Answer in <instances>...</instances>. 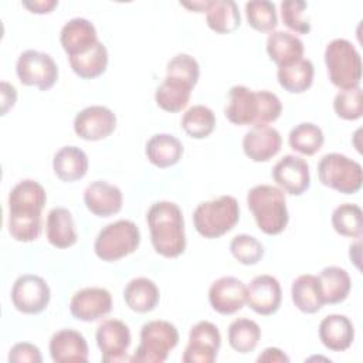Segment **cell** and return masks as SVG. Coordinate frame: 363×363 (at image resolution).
<instances>
[{"instance_id":"cell-1","label":"cell","mask_w":363,"mask_h":363,"mask_svg":"<svg viewBox=\"0 0 363 363\" xmlns=\"http://www.w3.org/2000/svg\"><path fill=\"white\" fill-rule=\"evenodd\" d=\"M281 113L282 104L271 91H252L245 85H234L228 91L224 115L233 125H268L275 122Z\"/></svg>"},{"instance_id":"cell-2","label":"cell","mask_w":363,"mask_h":363,"mask_svg":"<svg viewBox=\"0 0 363 363\" xmlns=\"http://www.w3.org/2000/svg\"><path fill=\"white\" fill-rule=\"evenodd\" d=\"M150 241L155 251L164 258H177L186 250L184 218L173 201H156L146 214Z\"/></svg>"},{"instance_id":"cell-3","label":"cell","mask_w":363,"mask_h":363,"mask_svg":"<svg viewBox=\"0 0 363 363\" xmlns=\"http://www.w3.org/2000/svg\"><path fill=\"white\" fill-rule=\"evenodd\" d=\"M247 206L258 228L267 235L282 233L289 221L285 193L271 184H258L247 193Z\"/></svg>"},{"instance_id":"cell-4","label":"cell","mask_w":363,"mask_h":363,"mask_svg":"<svg viewBox=\"0 0 363 363\" xmlns=\"http://www.w3.org/2000/svg\"><path fill=\"white\" fill-rule=\"evenodd\" d=\"M240 220V206L235 197L224 194L200 203L193 213L196 231L208 240L231 231Z\"/></svg>"},{"instance_id":"cell-5","label":"cell","mask_w":363,"mask_h":363,"mask_svg":"<svg viewBox=\"0 0 363 363\" xmlns=\"http://www.w3.org/2000/svg\"><path fill=\"white\" fill-rule=\"evenodd\" d=\"M325 65L329 81L339 89L359 86L362 58L356 47L346 38H335L325 48Z\"/></svg>"},{"instance_id":"cell-6","label":"cell","mask_w":363,"mask_h":363,"mask_svg":"<svg viewBox=\"0 0 363 363\" xmlns=\"http://www.w3.org/2000/svg\"><path fill=\"white\" fill-rule=\"evenodd\" d=\"M140 244V230L130 220L106 224L94 242L95 255L105 262H115L135 252Z\"/></svg>"},{"instance_id":"cell-7","label":"cell","mask_w":363,"mask_h":363,"mask_svg":"<svg viewBox=\"0 0 363 363\" xmlns=\"http://www.w3.org/2000/svg\"><path fill=\"white\" fill-rule=\"evenodd\" d=\"M179 343L176 326L167 320H149L140 329V342L132 362L162 363Z\"/></svg>"},{"instance_id":"cell-8","label":"cell","mask_w":363,"mask_h":363,"mask_svg":"<svg viewBox=\"0 0 363 363\" xmlns=\"http://www.w3.org/2000/svg\"><path fill=\"white\" fill-rule=\"evenodd\" d=\"M319 182L342 194H354L362 189L363 170L360 163L342 155L326 153L318 163Z\"/></svg>"},{"instance_id":"cell-9","label":"cell","mask_w":363,"mask_h":363,"mask_svg":"<svg viewBox=\"0 0 363 363\" xmlns=\"http://www.w3.org/2000/svg\"><path fill=\"white\" fill-rule=\"evenodd\" d=\"M16 74L23 85L48 91L58 79V67L50 54L26 50L17 58Z\"/></svg>"},{"instance_id":"cell-10","label":"cell","mask_w":363,"mask_h":363,"mask_svg":"<svg viewBox=\"0 0 363 363\" xmlns=\"http://www.w3.org/2000/svg\"><path fill=\"white\" fill-rule=\"evenodd\" d=\"M51 289L44 278L34 274L20 275L11 288L13 306L26 315H38L47 309Z\"/></svg>"},{"instance_id":"cell-11","label":"cell","mask_w":363,"mask_h":363,"mask_svg":"<svg viewBox=\"0 0 363 363\" xmlns=\"http://www.w3.org/2000/svg\"><path fill=\"white\" fill-rule=\"evenodd\" d=\"M221 346V335L218 328L208 322H197L189 332V343L183 352L184 363H213Z\"/></svg>"},{"instance_id":"cell-12","label":"cell","mask_w":363,"mask_h":363,"mask_svg":"<svg viewBox=\"0 0 363 363\" xmlns=\"http://www.w3.org/2000/svg\"><path fill=\"white\" fill-rule=\"evenodd\" d=\"M96 345L101 350L102 362L115 363L126 360V352L132 342L128 325L119 319H105L95 333Z\"/></svg>"},{"instance_id":"cell-13","label":"cell","mask_w":363,"mask_h":363,"mask_svg":"<svg viewBox=\"0 0 363 363\" xmlns=\"http://www.w3.org/2000/svg\"><path fill=\"white\" fill-rule=\"evenodd\" d=\"M116 129V115L106 106L91 105L74 118V132L78 138L96 142L106 139Z\"/></svg>"},{"instance_id":"cell-14","label":"cell","mask_w":363,"mask_h":363,"mask_svg":"<svg viewBox=\"0 0 363 363\" xmlns=\"http://www.w3.org/2000/svg\"><path fill=\"white\" fill-rule=\"evenodd\" d=\"M271 176L279 189L291 196H301L311 186L309 164L295 155H285L279 159L274 164Z\"/></svg>"},{"instance_id":"cell-15","label":"cell","mask_w":363,"mask_h":363,"mask_svg":"<svg viewBox=\"0 0 363 363\" xmlns=\"http://www.w3.org/2000/svg\"><path fill=\"white\" fill-rule=\"evenodd\" d=\"M112 311V295L108 289L89 286L77 291L69 301L71 315L82 322H95Z\"/></svg>"},{"instance_id":"cell-16","label":"cell","mask_w":363,"mask_h":363,"mask_svg":"<svg viewBox=\"0 0 363 363\" xmlns=\"http://www.w3.org/2000/svg\"><path fill=\"white\" fill-rule=\"evenodd\" d=\"M282 302V289L279 281L268 274L258 275L247 285L248 306L258 315H274Z\"/></svg>"},{"instance_id":"cell-17","label":"cell","mask_w":363,"mask_h":363,"mask_svg":"<svg viewBox=\"0 0 363 363\" xmlns=\"http://www.w3.org/2000/svg\"><path fill=\"white\" fill-rule=\"evenodd\" d=\"M247 301V286L235 277H221L208 289V302L220 315H233L242 309Z\"/></svg>"},{"instance_id":"cell-18","label":"cell","mask_w":363,"mask_h":363,"mask_svg":"<svg viewBox=\"0 0 363 363\" xmlns=\"http://www.w3.org/2000/svg\"><path fill=\"white\" fill-rule=\"evenodd\" d=\"M197 81L176 72H166L163 82L156 88V105L170 113L180 112L190 101L191 91Z\"/></svg>"},{"instance_id":"cell-19","label":"cell","mask_w":363,"mask_h":363,"mask_svg":"<svg viewBox=\"0 0 363 363\" xmlns=\"http://www.w3.org/2000/svg\"><path fill=\"white\" fill-rule=\"evenodd\" d=\"M282 146L281 133L268 125L252 126L242 138V150L252 162H268Z\"/></svg>"},{"instance_id":"cell-20","label":"cell","mask_w":363,"mask_h":363,"mask_svg":"<svg viewBox=\"0 0 363 363\" xmlns=\"http://www.w3.org/2000/svg\"><path fill=\"white\" fill-rule=\"evenodd\" d=\"M85 207L96 217H111L121 211L123 194L121 189L105 180H95L84 190Z\"/></svg>"},{"instance_id":"cell-21","label":"cell","mask_w":363,"mask_h":363,"mask_svg":"<svg viewBox=\"0 0 363 363\" xmlns=\"http://www.w3.org/2000/svg\"><path fill=\"white\" fill-rule=\"evenodd\" d=\"M50 356L55 363L88 362V343L82 333L74 329L57 330L50 339Z\"/></svg>"},{"instance_id":"cell-22","label":"cell","mask_w":363,"mask_h":363,"mask_svg":"<svg viewBox=\"0 0 363 363\" xmlns=\"http://www.w3.org/2000/svg\"><path fill=\"white\" fill-rule=\"evenodd\" d=\"M98 41L95 26L84 17H74L68 20L60 33V43L68 58L85 54Z\"/></svg>"},{"instance_id":"cell-23","label":"cell","mask_w":363,"mask_h":363,"mask_svg":"<svg viewBox=\"0 0 363 363\" xmlns=\"http://www.w3.org/2000/svg\"><path fill=\"white\" fill-rule=\"evenodd\" d=\"M47 203L45 189L33 179L18 182L9 194V213L41 214Z\"/></svg>"},{"instance_id":"cell-24","label":"cell","mask_w":363,"mask_h":363,"mask_svg":"<svg viewBox=\"0 0 363 363\" xmlns=\"http://www.w3.org/2000/svg\"><path fill=\"white\" fill-rule=\"evenodd\" d=\"M319 339L326 349L345 352L354 340V326L346 315H328L319 323Z\"/></svg>"},{"instance_id":"cell-25","label":"cell","mask_w":363,"mask_h":363,"mask_svg":"<svg viewBox=\"0 0 363 363\" xmlns=\"http://www.w3.org/2000/svg\"><path fill=\"white\" fill-rule=\"evenodd\" d=\"M303 43L292 33L277 30L267 38V54L278 67L291 65L303 57Z\"/></svg>"},{"instance_id":"cell-26","label":"cell","mask_w":363,"mask_h":363,"mask_svg":"<svg viewBox=\"0 0 363 363\" xmlns=\"http://www.w3.org/2000/svg\"><path fill=\"white\" fill-rule=\"evenodd\" d=\"M52 170L61 182L81 180L88 172V156L78 146H62L52 157Z\"/></svg>"},{"instance_id":"cell-27","label":"cell","mask_w":363,"mask_h":363,"mask_svg":"<svg viewBox=\"0 0 363 363\" xmlns=\"http://www.w3.org/2000/svg\"><path fill=\"white\" fill-rule=\"evenodd\" d=\"M183 152V143L170 133H156L150 136L145 146L147 160L159 169L172 167L179 163Z\"/></svg>"},{"instance_id":"cell-28","label":"cell","mask_w":363,"mask_h":363,"mask_svg":"<svg viewBox=\"0 0 363 363\" xmlns=\"http://www.w3.org/2000/svg\"><path fill=\"white\" fill-rule=\"evenodd\" d=\"M48 242L55 248H68L78 241L72 214L65 207H54L50 210L45 221Z\"/></svg>"},{"instance_id":"cell-29","label":"cell","mask_w":363,"mask_h":363,"mask_svg":"<svg viewBox=\"0 0 363 363\" xmlns=\"http://www.w3.org/2000/svg\"><path fill=\"white\" fill-rule=\"evenodd\" d=\"M123 299L133 312L147 313L157 306L160 301V291L152 279L138 277L126 284L123 289Z\"/></svg>"},{"instance_id":"cell-30","label":"cell","mask_w":363,"mask_h":363,"mask_svg":"<svg viewBox=\"0 0 363 363\" xmlns=\"http://www.w3.org/2000/svg\"><path fill=\"white\" fill-rule=\"evenodd\" d=\"M291 298L294 305L303 313H316L325 305L319 279L312 274H302L294 279Z\"/></svg>"},{"instance_id":"cell-31","label":"cell","mask_w":363,"mask_h":363,"mask_svg":"<svg viewBox=\"0 0 363 363\" xmlns=\"http://www.w3.org/2000/svg\"><path fill=\"white\" fill-rule=\"evenodd\" d=\"M206 23L217 34L235 31L241 24L237 3L233 0H210L206 10Z\"/></svg>"},{"instance_id":"cell-32","label":"cell","mask_w":363,"mask_h":363,"mask_svg":"<svg viewBox=\"0 0 363 363\" xmlns=\"http://www.w3.org/2000/svg\"><path fill=\"white\" fill-rule=\"evenodd\" d=\"M318 279L320 284L323 302L329 305L343 302L352 288V279L347 271L336 265L325 267L318 275Z\"/></svg>"},{"instance_id":"cell-33","label":"cell","mask_w":363,"mask_h":363,"mask_svg":"<svg viewBox=\"0 0 363 363\" xmlns=\"http://www.w3.org/2000/svg\"><path fill=\"white\" fill-rule=\"evenodd\" d=\"M315 68L311 60L302 58L291 65L278 67L277 78L279 85L289 94H302L312 86Z\"/></svg>"},{"instance_id":"cell-34","label":"cell","mask_w":363,"mask_h":363,"mask_svg":"<svg viewBox=\"0 0 363 363\" xmlns=\"http://www.w3.org/2000/svg\"><path fill=\"white\" fill-rule=\"evenodd\" d=\"M71 69L82 79H94L106 71L109 55L105 44L98 41L85 54L68 58Z\"/></svg>"},{"instance_id":"cell-35","label":"cell","mask_w":363,"mask_h":363,"mask_svg":"<svg viewBox=\"0 0 363 363\" xmlns=\"http://www.w3.org/2000/svg\"><path fill=\"white\" fill-rule=\"evenodd\" d=\"M325 142L322 129L312 122H302L294 126L288 135V143L292 150L312 156L318 153Z\"/></svg>"},{"instance_id":"cell-36","label":"cell","mask_w":363,"mask_h":363,"mask_svg":"<svg viewBox=\"0 0 363 363\" xmlns=\"http://www.w3.org/2000/svg\"><path fill=\"white\" fill-rule=\"evenodd\" d=\"M259 339L261 329L252 319L238 318L228 326V343L235 352L241 354L254 352Z\"/></svg>"},{"instance_id":"cell-37","label":"cell","mask_w":363,"mask_h":363,"mask_svg":"<svg viewBox=\"0 0 363 363\" xmlns=\"http://www.w3.org/2000/svg\"><path fill=\"white\" fill-rule=\"evenodd\" d=\"M183 130L193 139L210 136L216 128V115L206 105H193L182 116Z\"/></svg>"},{"instance_id":"cell-38","label":"cell","mask_w":363,"mask_h":363,"mask_svg":"<svg viewBox=\"0 0 363 363\" xmlns=\"http://www.w3.org/2000/svg\"><path fill=\"white\" fill-rule=\"evenodd\" d=\"M333 230L349 238L362 237V208L353 203H343L337 206L330 217Z\"/></svg>"},{"instance_id":"cell-39","label":"cell","mask_w":363,"mask_h":363,"mask_svg":"<svg viewBox=\"0 0 363 363\" xmlns=\"http://www.w3.org/2000/svg\"><path fill=\"white\" fill-rule=\"evenodd\" d=\"M245 17L248 24L259 33H272L278 24L277 7L268 0L245 3Z\"/></svg>"},{"instance_id":"cell-40","label":"cell","mask_w":363,"mask_h":363,"mask_svg":"<svg viewBox=\"0 0 363 363\" xmlns=\"http://www.w3.org/2000/svg\"><path fill=\"white\" fill-rule=\"evenodd\" d=\"M7 230L11 238L18 242H31L41 234V214L9 213Z\"/></svg>"},{"instance_id":"cell-41","label":"cell","mask_w":363,"mask_h":363,"mask_svg":"<svg viewBox=\"0 0 363 363\" xmlns=\"http://www.w3.org/2000/svg\"><path fill=\"white\" fill-rule=\"evenodd\" d=\"M335 113L345 121H357L363 115V91L360 86L342 89L333 99Z\"/></svg>"},{"instance_id":"cell-42","label":"cell","mask_w":363,"mask_h":363,"mask_svg":"<svg viewBox=\"0 0 363 363\" xmlns=\"http://www.w3.org/2000/svg\"><path fill=\"white\" fill-rule=\"evenodd\" d=\"M231 255L242 265H255L264 257V245L255 237L238 234L230 241Z\"/></svg>"},{"instance_id":"cell-43","label":"cell","mask_w":363,"mask_h":363,"mask_svg":"<svg viewBox=\"0 0 363 363\" xmlns=\"http://www.w3.org/2000/svg\"><path fill=\"white\" fill-rule=\"evenodd\" d=\"M308 9V3L302 0H285L281 3L282 23L296 34H308L311 31V23L302 16Z\"/></svg>"},{"instance_id":"cell-44","label":"cell","mask_w":363,"mask_h":363,"mask_svg":"<svg viewBox=\"0 0 363 363\" xmlns=\"http://www.w3.org/2000/svg\"><path fill=\"white\" fill-rule=\"evenodd\" d=\"M9 362L14 363H41L43 356L40 349L30 342H18L9 352Z\"/></svg>"},{"instance_id":"cell-45","label":"cell","mask_w":363,"mask_h":363,"mask_svg":"<svg viewBox=\"0 0 363 363\" xmlns=\"http://www.w3.org/2000/svg\"><path fill=\"white\" fill-rule=\"evenodd\" d=\"M0 89H1V115L4 116L9 112V109H11L16 104L17 91H16L14 85H11L7 81H1Z\"/></svg>"},{"instance_id":"cell-46","label":"cell","mask_w":363,"mask_h":363,"mask_svg":"<svg viewBox=\"0 0 363 363\" xmlns=\"http://www.w3.org/2000/svg\"><path fill=\"white\" fill-rule=\"evenodd\" d=\"M21 4L30 13L48 14L58 6V1L57 0H31V1H21Z\"/></svg>"},{"instance_id":"cell-47","label":"cell","mask_w":363,"mask_h":363,"mask_svg":"<svg viewBox=\"0 0 363 363\" xmlns=\"http://www.w3.org/2000/svg\"><path fill=\"white\" fill-rule=\"evenodd\" d=\"M258 363H288L289 357L278 347H267L262 350V353L257 357Z\"/></svg>"},{"instance_id":"cell-48","label":"cell","mask_w":363,"mask_h":363,"mask_svg":"<svg viewBox=\"0 0 363 363\" xmlns=\"http://www.w3.org/2000/svg\"><path fill=\"white\" fill-rule=\"evenodd\" d=\"M208 3L210 0H201V1H191V3H187V1H183L180 3V6L191 10V11H196V13H206L207 7H208Z\"/></svg>"}]
</instances>
